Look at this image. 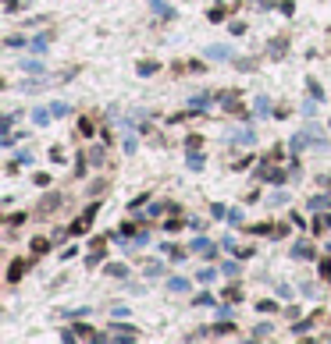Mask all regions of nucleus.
I'll list each match as a JSON object with an SVG mask.
<instances>
[{
	"instance_id": "f257e3e1",
	"label": "nucleus",
	"mask_w": 331,
	"mask_h": 344,
	"mask_svg": "<svg viewBox=\"0 0 331 344\" xmlns=\"http://www.w3.org/2000/svg\"><path fill=\"white\" fill-rule=\"evenodd\" d=\"M271 160H274V156H263V160L256 163V178H260V181H274V185H281V181H285V170H274Z\"/></svg>"
},
{
	"instance_id": "f03ea898",
	"label": "nucleus",
	"mask_w": 331,
	"mask_h": 344,
	"mask_svg": "<svg viewBox=\"0 0 331 344\" xmlns=\"http://www.w3.org/2000/svg\"><path fill=\"white\" fill-rule=\"evenodd\" d=\"M61 203H64V195H61V192H47V195L36 203V216H39V220H43V216H50V213L61 206Z\"/></svg>"
},
{
	"instance_id": "7ed1b4c3",
	"label": "nucleus",
	"mask_w": 331,
	"mask_h": 344,
	"mask_svg": "<svg viewBox=\"0 0 331 344\" xmlns=\"http://www.w3.org/2000/svg\"><path fill=\"white\" fill-rule=\"evenodd\" d=\"M96 213H100V206H89L82 216H79V220L68 227V231H72V234H82V231H89V227H93V220H96Z\"/></svg>"
},
{
	"instance_id": "20e7f679",
	"label": "nucleus",
	"mask_w": 331,
	"mask_h": 344,
	"mask_svg": "<svg viewBox=\"0 0 331 344\" xmlns=\"http://www.w3.org/2000/svg\"><path fill=\"white\" fill-rule=\"evenodd\" d=\"M111 334H114V341H136V337H139V330H136L132 323H114Z\"/></svg>"
},
{
	"instance_id": "39448f33",
	"label": "nucleus",
	"mask_w": 331,
	"mask_h": 344,
	"mask_svg": "<svg viewBox=\"0 0 331 344\" xmlns=\"http://www.w3.org/2000/svg\"><path fill=\"white\" fill-rule=\"evenodd\" d=\"M192 252H196V256H203V259H214V252H217V249H214V241H210V238H196V241H192Z\"/></svg>"
},
{
	"instance_id": "423d86ee",
	"label": "nucleus",
	"mask_w": 331,
	"mask_h": 344,
	"mask_svg": "<svg viewBox=\"0 0 331 344\" xmlns=\"http://www.w3.org/2000/svg\"><path fill=\"white\" fill-rule=\"evenodd\" d=\"M228 142H239V145H253V142H256V132H253V128H239V132H232V135H228Z\"/></svg>"
},
{
	"instance_id": "0eeeda50",
	"label": "nucleus",
	"mask_w": 331,
	"mask_h": 344,
	"mask_svg": "<svg viewBox=\"0 0 331 344\" xmlns=\"http://www.w3.org/2000/svg\"><path fill=\"white\" fill-rule=\"evenodd\" d=\"M85 160H89V167H103V163H107V149H103V145H93V149L85 153Z\"/></svg>"
},
{
	"instance_id": "6e6552de",
	"label": "nucleus",
	"mask_w": 331,
	"mask_h": 344,
	"mask_svg": "<svg viewBox=\"0 0 331 344\" xmlns=\"http://www.w3.org/2000/svg\"><path fill=\"white\" fill-rule=\"evenodd\" d=\"M47 46H50V32H39L36 39H29V50H32V54H47Z\"/></svg>"
},
{
	"instance_id": "1a4fd4ad",
	"label": "nucleus",
	"mask_w": 331,
	"mask_h": 344,
	"mask_svg": "<svg viewBox=\"0 0 331 344\" xmlns=\"http://www.w3.org/2000/svg\"><path fill=\"white\" fill-rule=\"evenodd\" d=\"M150 7H153V11H157V18H174V7H171V4H167V0H150Z\"/></svg>"
},
{
	"instance_id": "9d476101",
	"label": "nucleus",
	"mask_w": 331,
	"mask_h": 344,
	"mask_svg": "<svg viewBox=\"0 0 331 344\" xmlns=\"http://www.w3.org/2000/svg\"><path fill=\"white\" fill-rule=\"evenodd\" d=\"M292 256H296V259H314V245H310V241H296V245H292Z\"/></svg>"
},
{
	"instance_id": "9b49d317",
	"label": "nucleus",
	"mask_w": 331,
	"mask_h": 344,
	"mask_svg": "<svg viewBox=\"0 0 331 344\" xmlns=\"http://www.w3.org/2000/svg\"><path fill=\"white\" fill-rule=\"evenodd\" d=\"M207 57H214V61H232V46H207Z\"/></svg>"
},
{
	"instance_id": "f8f14e48",
	"label": "nucleus",
	"mask_w": 331,
	"mask_h": 344,
	"mask_svg": "<svg viewBox=\"0 0 331 344\" xmlns=\"http://www.w3.org/2000/svg\"><path fill=\"white\" fill-rule=\"evenodd\" d=\"M314 327H317V312H314V316H306V320H299V323L292 327V334H310Z\"/></svg>"
},
{
	"instance_id": "ddd939ff",
	"label": "nucleus",
	"mask_w": 331,
	"mask_h": 344,
	"mask_svg": "<svg viewBox=\"0 0 331 344\" xmlns=\"http://www.w3.org/2000/svg\"><path fill=\"white\" fill-rule=\"evenodd\" d=\"M25 266H29L25 259H14V263H11V270H7V280H11V284H14V280H21V274H25Z\"/></svg>"
},
{
	"instance_id": "4468645a",
	"label": "nucleus",
	"mask_w": 331,
	"mask_h": 344,
	"mask_svg": "<svg viewBox=\"0 0 331 344\" xmlns=\"http://www.w3.org/2000/svg\"><path fill=\"white\" fill-rule=\"evenodd\" d=\"M331 227V213H321V216H314V234H321V231H328Z\"/></svg>"
},
{
	"instance_id": "2eb2a0df",
	"label": "nucleus",
	"mask_w": 331,
	"mask_h": 344,
	"mask_svg": "<svg viewBox=\"0 0 331 344\" xmlns=\"http://www.w3.org/2000/svg\"><path fill=\"white\" fill-rule=\"evenodd\" d=\"M157 71H161L157 61H139V75H143V78H150V75H157Z\"/></svg>"
},
{
	"instance_id": "dca6fc26",
	"label": "nucleus",
	"mask_w": 331,
	"mask_h": 344,
	"mask_svg": "<svg viewBox=\"0 0 331 344\" xmlns=\"http://www.w3.org/2000/svg\"><path fill=\"white\" fill-rule=\"evenodd\" d=\"M285 50H289V43H285V39H274V43H271V50H267V54H271V57H274V61H278V57H285Z\"/></svg>"
},
{
	"instance_id": "f3484780",
	"label": "nucleus",
	"mask_w": 331,
	"mask_h": 344,
	"mask_svg": "<svg viewBox=\"0 0 331 344\" xmlns=\"http://www.w3.org/2000/svg\"><path fill=\"white\" fill-rule=\"evenodd\" d=\"M189 107H192V110H207V107H210V96H207V92H200V96H192V100H189Z\"/></svg>"
},
{
	"instance_id": "a211bd4d",
	"label": "nucleus",
	"mask_w": 331,
	"mask_h": 344,
	"mask_svg": "<svg viewBox=\"0 0 331 344\" xmlns=\"http://www.w3.org/2000/svg\"><path fill=\"white\" fill-rule=\"evenodd\" d=\"M185 163H189V170H203V163H207V160H203L196 149H189V160H185Z\"/></svg>"
},
{
	"instance_id": "6ab92c4d",
	"label": "nucleus",
	"mask_w": 331,
	"mask_h": 344,
	"mask_svg": "<svg viewBox=\"0 0 331 344\" xmlns=\"http://www.w3.org/2000/svg\"><path fill=\"white\" fill-rule=\"evenodd\" d=\"M167 287H171L174 294H185V291H189V280H185V277H171V284H167Z\"/></svg>"
},
{
	"instance_id": "aec40b11",
	"label": "nucleus",
	"mask_w": 331,
	"mask_h": 344,
	"mask_svg": "<svg viewBox=\"0 0 331 344\" xmlns=\"http://www.w3.org/2000/svg\"><path fill=\"white\" fill-rule=\"evenodd\" d=\"M221 274H225V277H232V280H235V277L242 274V266H239V263H235V259H228V263H225V266H221Z\"/></svg>"
},
{
	"instance_id": "412c9836",
	"label": "nucleus",
	"mask_w": 331,
	"mask_h": 344,
	"mask_svg": "<svg viewBox=\"0 0 331 344\" xmlns=\"http://www.w3.org/2000/svg\"><path fill=\"white\" fill-rule=\"evenodd\" d=\"M271 114V100L267 96H256V117H267Z\"/></svg>"
},
{
	"instance_id": "4be33fe9",
	"label": "nucleus",
	"mask_w": 331,
	"mask_h": 344,
	"mask_svg": "<svg viewBox=\"0 0 331 344\" xmlns=\"http://www.w3.org/2000/svg\"><path fill=\"white\" fill-rule=\"evenodd\" d=\"M50 117H54V114H50V110H43V107H36V110H32V125H47Z\"/></svg>"
},
{
	"instance_id": "5701e85b",
	"label": "nucleus",
	"mask_w": 331,
	"mask_h": 344,
	"mask_svg": "<svg viewBox=\"0 0 331 344\" xmlns=\"http://www.w3.org/2000/svg\"><path fill=\"white\" fill-rule=\"evenodd\" d=\"M50 249V238H32V256H43Z\"/></svg>"
},
{
	"instance_id": "b1692460",
	"label": "nucleus",
	"mask_w": 331,
	"mask_h": 344,
	"mask_svg": "<svg viewBox=\"0 0 331 344\" xmlns=\"http://www.w3.org/2000/svg\"><path fill=\"white\" fill-rule=\"evenodd\" d=\"M192 305H217V298H214L210 291H200V294L192 298Z\"/></svg>"
},
{
	"instance_id": "393cba45",
	"label": "nucleus",
	"mask_w": 331,
	"mask_h": 344,
	"mask_svg": "<svg viewBox=\"0 0 331 344\" xmlns=\"http://www.w3.org/2000/svg\"><path fill=\"white\" fill-rule=\"evenodd\" d=\"M75 132H79V135H82V138H89V135H93V132H96V125H93V121H89V117H82V121H79V128H75Z\"/></svg>"
},
{
	"instance_id": "a878e982",
	"label": "nucleus",
	"mask_w": 331,
	"mask_h": 344,
	"mask_svg": "<svg viewBox=\"0 0 331 344\" xmlns=\"http://www.w3.org/2000/svg\"><path fill=\"white\" fill-rule=\"evenodd\" d=\"M306 89H310V96H314L317 103L324 100V89H321V82H314V78H310V82H306Z\"/></svg>"
},
{
	"instance_id": "bb28decb",
	"label": "nucleus",
	"mask_w": 331,
	"mask_h": 344,
	"mask_svg": "<svg viewBox=\"0 0 331 344\" xmlns=\"http://www.w3.org/2000/svg\"><path fill=\"white\" fill-rule=\"evenodd\" d=\"M21 71H29V75H43V64H39V61H25V64H21Z\"/></svg>"
},
{
	"instance_id": "cd10ccee",
	"label": "nucleus",
	"mask_w": 331,
	"mask_h": 344,
	"mask_svg": "<svg viewBox=\"0 0 331 344\" xmlns=\"http://www.w3.org/2000/svg\"><path fill=\"white\" fill-rule=\"evenodd\" d=\"M107 274H111V277H125V274H128V266H125V263H111Z\"/></svg>"
},
{
	"instance_id": "c85d7f7f",
	"label": "nucleus",
	"mask_w": 331,
	"mask_h": 344,
	"mask_svg": "<svg viewBox=\"0 0 331 344\" xmlns=\"http://www.w3.org/2000/svg\"><path fill=\"white\" fill-rule=\"evenodd\" d=\"M328 195H314V199H310V209H328Z\"/></svg>"
},
{
	"instance_id": "c756f323",
	"label": "nucleus",
	"mask_w": 331,
	"mask_h": 344,
	"mask_svg": "<svg viewBox=\"0 0 331 344\" xmlns=\"http://www.w3.org/2000/svg\"><path fill=\"white\" fill-rule=\"evenodd\" d=\"M32 160H36V156H32V153H29V149H21V153H18V156H14V163H18V167H25V163H32Z\"/></svg>"
},
{
	"instance_id": "7c9ffc66",
	"label": "nucleus",
	"mask_w": 331,
	"mask_h": 344,
	"mask_svg": "<svg viewBox=\"0 0 331 344\" xmlns=\"http://www.w3.org/2000/svg\"><path fill=\"white\" fill-rule=\"evenodd\" d=\"M167 209H174V206H167V203H153V206H150V216H164Z\"/></svg>"
},
{
	"instance_id": "2f4dec72",
	"label": "nucleus",
	"mask_w": 331,
	"mask_h": 344,
	"mask_svg": "<svg viewBox=\"0 0 331 344\" xmlns=\"http://www.w3.org/2000/svg\"><path fill=\"white\" fill-rule=\"evenodd\" d=\"M200 284H210V280H214V277H217V270H210V266H207V270H200Z\"/></svg>"
},
{
	"instance_id": "473e14b6",
	"label": "nucleus",
	"mask_w": 331,
	"mask_h": 344,
	"mask_svg": "<svg viewBox=\"0 0 331 344\" xmlns=\"http://www.w3.org/2000/svg\"><path fill=\"white\" fill-rule=\"evenodd\" d=\"M68 110H72V107H68V103H54V107H50V114H54V117H64V114H68Z\"/></svg>"
},
{
	"instance_id": "72a5a7b5",
	"label": "nucleus",
	"mask_w": 331,
	"mask_h": 344,
	"mask_svg": "<svg viewBox=\"0 0 331 344\" xmlns=\"http://www.w3.org/2000/svg\"><path fill=\"white\" fill-rule=\"evenodd\" d=\"M303 114H306V117H314V114H317V100H314V96L303 103Z\"/></svg>"
},
{
	"instance_id": "f704fd0d",
	"label": "nucleus",
	"mask_w": 331,
	"mask_h": 344,
	"mask_svg": "<svg viewBox=\"0 0 331 344\" xmlns=\"http://www.w3.org/2000/svg\"><path fill=\"white\" fill-rule=\"evenodd\" d=\"M225 298H228V302H239V298H242V291H239V284H232V287L225 291Z\"/></svg>"
},
{
	"instance_id": "c9c22d12",
	"label": "nucleus",
	"mask_w": 331,
	"mask_h": 344,
	"mask_svg": "<svg viewBox=\"0 0 331 344\" xmlns=\"http://www.w3.org/2000/svg\"><path fill=\"white\" fill-rule=\"evenodd\" d=\"M267 334H271V323H260V327H253V341H256V337H267Z\"/></svg>"
},
{
	"instance_id": "e433bc0d",
	"label": "nucleus",
	"mask_w": 331,
	"mask_h": 344,
	"mask_svg": "<svg viewBox=\"0 0 331 344\" xmlns=\"http://www.w3.org/2000/svg\"><path fill=\"white\" fill-rule=\"evenodd\" d=\"M317 270H321V280H331V259H321Z\"/></svg>"
},
{
	"instance_id": "4c0bfd02",
	"label": "nucleus",
	"mask_w": 331,
	"mask_h": 344,
	"mask_svg": "<svg viewBox=\"0 0 331 344\" xmlns=\"http://www.w3.org/2000/svg\"><path fill=\"white\" fill-rule=\"evenodd\" d=\"M210 216H217V220H225V216H228V209L221 206V203H214V206H210Z\"/></svg>"
},
{
	"instance_id": "58836bf2",
	"label": "nucleus",
	"mask_w": 331,
	"mask_h": 344,
	"mask_svg": "<svg viewBox=\"0 0 331 344\" xmlns=\"http://www.w3.org/2000/svg\"><path fill=\"white\" fill-rule=\"evenodd\" d=\"M72 330H75V337H96V334H93V330H89L85 323H79V327H72Z\"/></svg>"
},
{
	"instance_id": "ea45409f",
	"label": "nucleus",
	"mask_w": 331,
	"mask_h": 344,
	"mask_svg": "<svg viewBox=\"0 0 331 344\" xmlns=\"http://www.w3.org/2000/svg\"><path fill=\"white\" fill-rule=\"evenodd\" d=\"M14 121H18V114H14V110H11V114H7V117H4V121H0V128H4V135H7V128H11V125H14Z\"/></svg>"
},
{
	"instance_id": "a19ab883",
	"label": "nucleus",
	"mask_w": 331,
	"mask_h": 344,
	"mask_svg": "<svg viewBox=\"0 0 331 344\" xmlns=\"http://www.w3.org/2000/svg\"><path fill=\"white\" fill-rule=\"evenodd\" d=\"M89 192H93V195H103V192H107V181H93Z\"/></svg>"
},
{
	"instance_id": "79ce46f5",
	"label": "nucleus",
	"mask_w": 331,
	"mask_h": 344,
	"mask_svg": "<svg viewBox=\"0 0 331 344\" xmlns=\"http://www.w3.org/2000/svg\"><path fill=\"white\" fill-rule=\"evenodd\" d=\"M232 330H235V323H232V320H228V323H217V327H214V334H232Z\"/></svg>"
},
{
	"instance_id": "37998d69",
	"label": "nucleus",
	"mask_w": 331,
	"mask_h": 344,
	"mask_svg": "<svg viewBox=\"0 0 331 344\" xmlns=\"http://www.w3.org/2000/svg\"><path fill=\"white\" fill-rule=\"evenodd\" d=\"M225 220H228V224H242V213H239V209H228V216H225Z\"/></svg>"
},
{
	"instance_id": "c03bdc74",
	"label": "nucleus",
	"mask_w": 331,
	"mask_h": 344,
	"mask_svg": "<svg viewBox=\"0 0 331 344\" xmlns=\"http://www.w3.org/2000/svg\"><path fill=\"white\" fill-rule=\"evenodd\" d=\"M210 21H225V7H214V11H210Z\"/></svg>"
},
{
	"instance_id": "a18cd8bd",
	"label": "nucleus",
	"mask_w": 331,
	"mask_h": 344,
	"mask_svg": "<svg viewBox=\"0 0 331 344\" xmlns=\"http://www.w3.org/2000/svg\"><path fill=\"white\" fill-rule=\"evenodd\" d=\"M7 46H11V50H18V46H25V39H21V36H11V39H7Z\"/></svg>"
},
{
	"instance_id": "49530a36",
	"label": "nucleus",
	"mask_w": 331,
	"mask_h": 344,
	"mask_svg": "<svg viewBox=\"0 0 331 344\" xmlns=\"http://www.w3.org/2000/svg\"><path fill=\"white\" fill-rule=\"evenodd\" d=\"M4 7H7V11H18V0H4Z\"/></svg>"
},
{
	"instance_id": "de8ad7c7",
	"label": "nucleus",
	"mask_w": 331,
	"mask_h": 344,
	"mask_svg": "<svg viewBox=\"0 0 331 344\" xmlns=\"http://www.w3.org/2000/svg\"><path fill=\"white\" fill-rule=\"evenodd\" d=\"M328 252H331V241H328Z\"/></svg>"
}]
</instances>
